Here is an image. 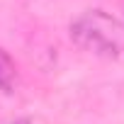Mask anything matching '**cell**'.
<instances>
[{"label": "cell", "mask_w": 124, "mask_h": 124, "mask_svg": "<svg viewBox=\"0 0 124 124\" xmlns=\"http://www.w3.org/2000/svg\"><path fill=\"white\" fill-rule=\"evenodd\" d=\"M71 41L93 56L117 58L124 54V15H112L107 10H85L68 27Z\"/></svg>", "instance_id": "cell-1"}, {"label": "cell", "mask_w": 124, "mask_h": 124, "mask_svg": "<svg viewBox=\"0 0 124 124\" xmlns=\"http://www.w3.org/2000/svg\"><path fill=\"white\" fill-rule=\"evenodd\" d=\"M15 88H17V66L8 51L0 49V90L10 95L15 93Z\"/></svg>", "instance_id": "cell-2"}]
</instances>
